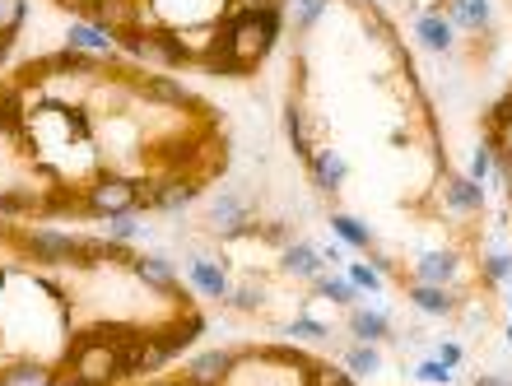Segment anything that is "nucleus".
Listing matches in <instances>:
<instances>
[{"mask_svg": "<svg viewBox=\"0 0 512 386\" xmlns=\"http://www.w3.org/2000/svg\"><path fill=\"white\" fill-rule=\"evenodd\" d=\"M280 28H284L280 5H247V10H229V19L219 24V38L229 42V52L252 70L256 61H266V52L280 38Z\"/></svg>", "mask_w": 512, "mask_h": 386, "instance_id": "f257e3e1", "label": "nucleus"}, {"mask_svg": "<svg viewBox=\"0 0 512 386\" xmlns=\"http://www.w3.org/2000/svg\"><path fill=\"white\" fill-rule=\"evenodd\" d=\"M145 205V191L131 177H98L89 196H84V214H103V219H117V214H135Z\"/></svg>", "mask_w": 512, "mask_h": 386, "instance_id": "f03ea898", "label": "nucleus"}, {"mask_svg": "<svg viewBox=\"0 0 512 386\" xmlns=\"http://www.w3.org/2000/svg\"><path fill=\"white\" fill-rule=\"evenodd\" d=\"M70 368V386H112L122 373V354L112 345H89L84 354H75V359H66Z\"/></svg>", "mask_w": 512, "mask_h": 386, "instance_id": "7ed1b4c3", "label": "nucleus"}, {"mask_svg": "<svg viewBox=\"0 0 512 386\" xmlns=\"http://www.w3.org/2000/svg\"><path fill=\"white\" fill-rule=\"evenodd\" d=\"M28 256L42 261V266H89L84 256V238H70V233H52V228H38L24 238Z\"/></svg>", "mask_w": 512, "mask_h": 386, "instance_id": "20e7f679", "label": "nucleus"}, {"mask_svg": "<svg viewBox=\"0 0 512 386\" xmlns=\"http://www.w3.org/2000/svg\"><path fill=\"white\" fill-rule=\"evenodd\" d=\"M126 52L140 56V61H163V66H191L196 56H191V47L182 38H173V33H122Z\"/></svg>", "mask_w": 512, "mask_h": 386, "instance_id": "39448f33", "label": "nucleus"}, {"mask_svg": "<svg viewBox=\"0 0 512 386\" xmlns=\"http://www.w3.org/2000/svg\"><path fill=\"white\" fill-rule=\"evenodd\" d=\"M210 224H215L224 238H243V233H252L256 210H252V200H247V191L243 187L219 191V200L210 205Z\"/></svg>", "mask_w": 512, "mask_h": 386, "instance_id": "423d86ee", "label": "nucleus"}, {"mask_svg": "<svg viewBox=\"0 0 512 386\" xmlns=\"http://www.w3.org/2000/svg\"><path fill=\"white\" fill-rule=\"evenodd\" d=\"M233 373V354L229 349H205L196 359H187L182 368V382L187 386H224V377Z\"/></svg>", "mask_w": 512, "mask_h": 386, "instance_id": "0eeeda50", "label": "nucleus"}, {"mask_svg": "<svg viewBox=\"0 0 512 386\" xmlns=\"http://www.w3.org/2000/svg\"><path fill=\"white\" fill-rule=\"evenodd\" d=\"M196 191H201V182L196 177H173V182H159V187H145V210H159V214H182L196 200Z\"/></svg>", "mask_w": 512, "mask_h": 386, "instance_id": "6e6552de", "label": "nucleus"}, {"mask_svg": "<svg viewBox=\"0 0 512 386\" xmlns=\"http://www.w3.org/2000/svg\"><path fill=\"white\" fill-rule=\"evenodd\" d=\"M457 270H461L457 252H429V256H419L415 284H438V289H447V284L457 280Z\"/></svg>", "mask_w": 512, "mask_h": 386, "instance_id": "1a4fd4ad", "label": "nucleus"}, {"mask_svg": "<svg viewBox=\"0 0 512 386\" xmlns=\"http://www.w3.org/2000/svg\"><path fill=\"white\" fill-rule=\"evenodd\" d=\"M312 182H317V187L322 191H331V196H336L340 187H345V177H350V163L340 159L336 149H322V154H312Z\"/></svg>", "mask_w": 512, "mask_h": 386, "instance_id": "9d476101", "label": "nucleus"}, {"mask_svg": "<svg viewBox=\"0 0 512 386\" xmlns=\"http://www.w3.org/2000/svg\"><path fill=\"white\" fill-rule=\"evenodd\" d=\"M280 270L284 275H298V280H317L322 275V252L308 247V242H289L280 256Z\"/></svg>", "mask_w": 512, "mask_h": 386, "instance_id": "9b49d317", "label": "nucleus"}, {"mask_svg": "<svg viewBox=\"0 0 512 386\" xmlns=\"http://www.w3.org/2000/svg\"><path fill=\"white\" fill-rule=\"evenodd\" d=\"M410 303L424 307L429 317H452L461 298L452 289H438V284H410Z\"/></svg>", "mask_w": 512, "mask_h": 386, "instance_id": "f8f14e48", "label": "nucleus"}, {"mask_svg": "<svg viewBox=\"0 0 512 386\" xmlns=\"http://www.w3.org/2000/svg\"><path fill=\"white\" fill-rule=\"evenodd\" d=\"M350 335L359 340V345H382V340H391V321L382 317V312H364V307H354L350 312Z\"/></svg>", "mask_w": 512, "mask_h": 386, "instance_id": "ddd939ff", "label": "nucleus"}, {"mask_svg": "<svg viewBox=\"0 0 512 386\" xmlns=\"http://www.w3.org/2000/svg\"><path fill=\"white\" fill-rule=\"evenodd\" d=\"M415 33L429 52H452V19H443V14H419Z\"/></svg>", "mask_w": 512, "mask_h": 386, "instance_id": "4468645a", "label": "nucleus"}, {"mask_svg": "<svg viewBox=\"0 0 512 386\" xmlns=\"http://www.w3.org/2000/svg\"><path fill=\"white\" fill-rule=\"evenodd\" d=\"M135 275H140L149 289L177 293V275H173V266H168L163 256H140V261H135Z\"/></svg>", "mask_w": 512, "mask_h": 386, "instance_id": "2eb2a0df", "label": "nucleus"}, {"mask_svg": "<svg viewBox=\"0 0 512 386\" xmlns=\"http://www.w3.org/2000/svg\"><path fill=\"white\" fill-rule=\"evenodd\" d=\"M447 205H452L457 214L480 210V205H485V187L471 182V177H452V182H447Z\"/></svg>", "mask_w": 512, "mask_h": 386, "instance_id": "dca6fc26", "label": "nucleus"}, {"mask_svg": "<svg viewBox=\"0 0 512 386\" xmlns=\"http://www.w3.org/2000/svg\"><path fill=\"white\" fill-rule=\"evenodd\" d=\"M196 61H201L210 75H247V66L229 52V42H224V38L210 42V47H205V56H196Z\"/></svg>", "mask_w": 512, "mask_h": 386, "instance_id": "f3484780", "label": "nucleus"}, {"mask_svg": "<svg viewBox=\"0 0 512 386\" xmlns=\"http://www.w3.org/2000/svg\"><path fill=\"white\" fill-rule=\"evenodd\" d=\"M191 284H196L205 298H229V275H224V266H215V261H196V266H191Z\"/></svg>", "mask_w": 512, "mask_h": 386, "instance_id": "a211bd4d", "label": "nucleus"}, {"mask_svg": "<svg viewBox=\"0 0 512 386\" xmlns=\"http://www.w3.org/2000/svg\"><path fill=\"white\" fill-rule=\"evenodd\" d=\"M66 42L75 47V52H108L112 42H117V33L112 28H94V24H70V33H66Z\"/></svg>", "mask_w": 512, "mask_h": 386, "instance_id": "6ab92c4d", "label": "nucleus"}, {"mask_svg": "<svg viewBox=\"0 0 512 386\" xmlns=\"http://www.w3.org/2000/svg\"><path fill=\"white\" fill-rule=\"evenodd\" d=\"M447 14H452V24L471 28V33L489 28V0H447Z\"/></svg>", "mask_w": 512, "mask_h": 386, "instance_id": "aec40b11", "label": "nucleus"}, {"mask_svg": "<svg viewBox=\"0 0 512 386\" xmlns=\"http://www.w3.org/2000/svg\"><path fill=\"white\" fill-rule=\"evenodd\" d=\"M0 386H61L56 382V373H47L42 363H14V368H5L0 373Z\"/></svg>", "mask_w": 512, "mask_h": 386, "instance_id": "412c9836", "label": "nucleus"}, {"mask_svg": "<svg viewBox=\"0 0 512 386\" xmlns=\"http://www.w3.org/2000/svg\"><path fill=\"white\" fill-rule=\"evenodd\" d=\"M284 135H289V145H294V154L298 159H308L312 163V140H308V121H303V112H298V103H289L284 107Z\"/></svg>", "mask_w": 512, "mask_h": 386, "instance_id": "4be33fe9", "label": "nucleus"}, {"mask_svg": "<svg viewBox=\"0 0 512 386\" xmlns=\"http://www.w3.org/2000/svg\"><path fill=\"white\" fill-rule=\"evenodd\" d=\"M145 98L149 103H163V107H191L196 98L182 89V84H173V80H145Z\"/></svg>", "mask_w": 512, "mask_h": 386, "instance_id": "5701e85b", "label": "nucleus"}, {"mask_svg": "<svg viewBox=\"0 0 512 386\" xmlns=\"http://www.w3.org/2000/svg\"><path fill=\"white\" fill-rule=\"evenodd\" d=\"M345 363H350L354 377H373L382 368V354H378V345H359V340H354V345L345 349Z\"/></svg>", "mask_w": 512, "mask_h": 386, "instance_id": "b1692460", "label": "nucleus"}, {"mask_svg": "<svg viewBox=\"0 0 512 386\" xmlns=\"http://www.w3.org/2000/svg\"><path fill=\"white\" fill-rule=\"evenodd\" d=\"M331 233H340V238L350 242V247H373V233H368V224H359L354 214H331Z\"/></svg>", "mask_w": 512, "mask_h": 386, "instance_id": "393cba45", "label": "nucleus"}, {"mask_svg": "<svg viewBox=\"0 0 512 386\" xmlns=\"http://www.w3.org/2000/svg\"><path fill=\"white\" fill-rule=\"evenodd\" d=\"M28 0H0V42H10L19 28H24Z\"/></svg>", "mask_w": 512, "mask_h": 386, "instance_id": "a878e982", "label": "nucleus"}, {"mask_svg": "<svg viewBox=\"0 0 512 386\" xmlns=\"http://www.w3.org/2000/svg\"><path fill=\"white\" fill-rule=\"evenodd\" d=\"M312 284H317V293H322V298H331V303H345V307H350L354 293H359L350 280H336V275H317Z\"/></svg>", "mask_w": 512, "mask_h": 386, "instance_id": "bb28decb", "label": "nucleus"}, {"mask_svg": "<svg viewBox=\"0 0 512 386\" xmlns=\"http://www.w3.org/2000/svg\"><path fill=\"white\" fill-rule=\"evenodd\" d=\"M108 238L122 247V242H131V238H140V219L135 214H117V219H108Z\"/></svg>", "mask_w": 512, "mask_h": 386, "instance_id": "cd10ccee", "label": "nucleus"}, {"mask_svg": "<svg viewBox=\"0 0 512 386\" xmlns=\"http://www.w3.org/2000/svg\"><path fill=\"white\" fill-rule=\"evenodd\" d=\"M489 131H494V135L512 131V89H508V94H503L494 107H489Z\"/></svg>", "mask_w": 512, "mask_h": 386, "instance_id": "c85d7f7f", "label": "nucleus"}, {"mask_svg": "<svg viewBox=\"0 0 512 386\" xmlns=\"http://www.w3.org/2000/svg\"><path fill=\"white\" fill-rule=\"evenodd\" d=\"M284 335H294V340H331V331H326V326H317V321H308V317L289 321V326H284Z\"/></svg>", "mask_w": 512, "mask_h": 386, "instance_id": "c756f323", "label": "nucleus"}, {"mask_svg": "<svg viewBox=\"0 0 512 386\" xmlns=\"http://www.w3.org/2000/svg\"><path fill=\"white\" fill-rule=\"evenodd\" d=\"M350 284L354 289H364V293H378L382 289V275L368 261H359V266H350Z\"/></svg>", "mask_w": 512, "mask_h": 386, "instance_id": "7c9ffc66", "label": "nucleus"}, {"mask_svg": "<svg viewBox=\"0 0 512 386\" xmlns=\"http://www.w3.org/2000/svg\"><path fill=\"white\" fill-rule=\"evenodd\" d=\"M508 275H512V256L489 252V256H485V280H489V284H503Z\"/></svg>", "mask_w": 512, "mask_h": 386, "instance_id": "2f4dec72", "label": "nucleus"}, {"mask_svg": "<svg viewBox=\"0 0 512 386\" xmlns=\"http://www.w3.org/2000/svg\"><path fill=\"white\" fill-rule=\"evenodd\" d=\"M0 131H19V94H0Z\"/></svg>", "mask_w": 512, "mask_h": 386, "instance_id": "473e14b6", "label": "nucleus"}, {"mask_svg": "<svg viewBox=\"0 0 512 386\" xmlns=\"http://www.w3.org/2000/svg\"><path fill=\"white\" fill-rule=\"evenodd\" d=\"M415 377H419V382L452 386V368H447V363H438V359H433V363H419V368H415Z\"/></svg>", "mask_w": 512, "mask_h": 386, "instance_id": "72a5a7b5", "label": "nucleus"}, {"mask_svg": "<svg viewBox=\"0 0 512 386\" xmlns=\"http://www.w3.org/2000/svg\"><path fill=\"white\" fill-rule=\"evenodd\" d=\"M489 149H494V154H499V159H494V168H499V177H503V187H508V196H512V149H503L499 140H494V135H489L485 140Z\"/></svg>", "mask_w": 512, "mask_h": 386, "instance_id": "f704fd0d", "label": "nucleus"}, {"mask_svg": "<svg viewBox=\"0 0 512 386\" xmlns=\"http://www.w3.org/2000/svg\"><path fill=\"white\" fill-rule=\"evenodd\" d=\"M489 168H494V149L480 145V149H475V159H471V182H485Z\"/></svg>", "mask_w": 512, "mask_h": 386, "instance_id": "c9c22d12", "label": "nucleus"}, {"mask_svg": "<svg viewBox=\"0 0 512 386\" xmlns=\"http://www.w3.org/2000/svg\"><path fill=\"white\" fill-rule=\"evenodd\" d=\"M322 10H326V0H298V24L312 28L317 19H322Z\"/></svg>", "mask_w": 512, "mask_h": 386, "instance_id": "e433bc0d", "label": "nucleus"}, {"mask_svg": "<svg viewBox=\"0 0 512 386\" xmlns=\"http://www.w3.org/2000/svg\"><path fill=\"white\" fill-rule=\"evenodd\" d=\"M0 210H5V214L28 210V196H24V191H10V196H0Z\"/></svg>", "mask_w": 512, "mask_h": 386, "instance_id": "4c0bfd02", "label": "nucleus"}, {"mask_svg": "<svg viewBox=\"0 0 512 386\" xmlns=\"http://www.w3.org/2000/svg\"><path fill=\"white\" fill-rule=\"evenodd\" d=\"M461 359H466V349H461V345H438V363H447V368H457Z\"/></svg>", "mask_w": 512, "mask_h": 386, "instance_id": "58836bf2", "label": "nucleus"}, {"mask_svg": "<svg viewBox=\"0 0 512 386\" xmlns=\"http://www.w3.org/2000/svg\"><path fill=\"white\" fill-rule=\"evenodd\" d=\"M233 303H238V307H256V303H261V289H238V293H233Z\"/></svg>", "mask_w": 512, "mask_h": 386, "instance_id": "ea45409f", "label": "nucleus"}, {"mask_svg": "<svg viewBox=\"0 0 512 386\" xmlns=\"http://www.w3.org/2000/svg\"><path fill=\"white\" fill-rule=\"evenodd\" d=\"M61 5H70V10H80V14H94L103 0H61Z\"/></svg>", "mask_w": 512, "mask_h": 386, "instance_id": "a19ab883", "label": "nucleus"}, {"mask_svg": "<svg viewBox=\"0 0 512 386\" xmlns=\"http://www.w3.org/2000/svg\"><path fill=\"white\" fill-rule=\"evenodd\" d=\"M475 386H508V377H494V373H485V377H475Z\"/></svg>", "mask_w": 512, "mask_h": 386, "instance_id": "79ce46f5", "label": "nucleus"}, {"mask_svg": "<svg viewBox=\"0 0 512 386\" xmlns=\"http://www.w3.org/2000/svg\"><path fill=\"white\" fill-rule=\"evenodd\" d=\"M0 66H5V42H0Z\"/></svg>", "mask_w": 512, "mask_h": 386, "instance_id": "37998d69", "label": "nucleus"}, {"mask_svg": "<svg viewBox=\"0 0 512 386\" xmlns=\"http://www.w3.org/2000/svg\"><path fill=\"white\" fill-rule=\"evenodd\" d=\"M508 345H512V326H508Z\"/></svg>", "mask_w": 512, "mask_h": 386, "instance_id": "c03bdc74", "label": "nucleus"}, {"mask_svg": "<svg viewBox=\"0 0 512 386\" xmlns=\"http://www.w3.org/2000/svg\"><path fill=\"white\" fill-rule=\"evenodd\" d=\"M0 289H5V275H0Z\"/></svg>", "mask_w": 512, "mask_h": 386, "instance_id": "a18cd8bd", "label": "nucleus"}, {"mask_svg": "<svg viewBox=\"0 0 512 386\" xmlns=\"http://www.w3.org/2000/svg\"><path fill=\"white\" fill-rule=\"evenodd\" d=\"M508 386H512V382H508Z\"/></svg>", "mask_w": 512, "mask_h": 386, "instance_id": "49530a36", "label": "nucleus"}]
</instances>
